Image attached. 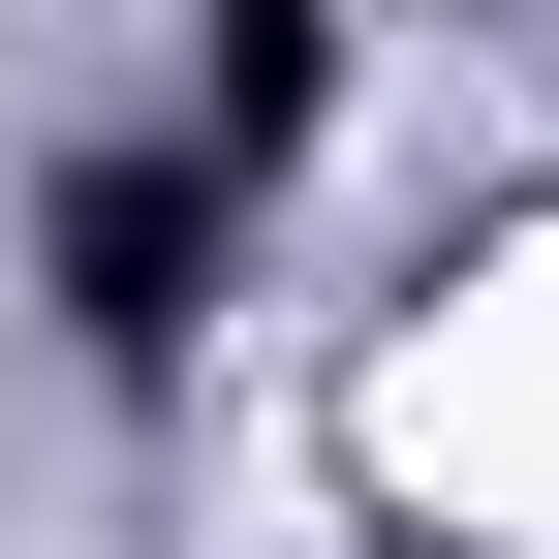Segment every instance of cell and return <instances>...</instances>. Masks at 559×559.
<instances>
[{"mask_svg": "<svg viewBox=\"0 0 559 559\" xmlns=\"http://www.w3.org/2000/svg\"><path fill=\"white\" fill-rule=\"evenodd\" d=\"M311 94H342V0H187V156H218V187L311 156Z\"/></svg>", "mask_w": 559, "mask_h": 559, "instance_id": "obj_2", "label": "cell"}, {"mask_svg": "<svg viewBox=\"0 0 559 559\" xmlns=\"http://www.w3.org/2000/svg\"><path fill=\"white\" fill-rule=\"evenodd\" d=\"M218 218H249V187L187 156V124H156V156H62V187H32L62 342H94V373H187V311H218Z\"/></svg>", "mask_w": 559, "mask_h": 559, "instance_id": "obj_1", "label": "cell"}]
</instances>
